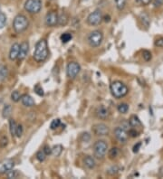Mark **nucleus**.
I'll list each match as a JSON object with an SVG mask.
<instances>
[{
	"mask_svg": "<svg viewBox=\"0 0 163 179\" xmlns=\"http://www.w3.org/2000/svg\"><path fill=\"white\" fill-rule=\"evenodd\" d=\"M48 46L46 40L42 39L38 41L36 44L34 51V59L37 62H42L47 59L48 57Z\"/></svg>",
	"mask_w": 163,
	"mask_h": 179,
	"instance_id": "1",
	"label": "nucleus"
},
{
	"mask_svg": "<svg viewBox=\"0 0 163 179\" xmlns=\"http://www.w3.org/2000/svg\"><path fill=\"white\" fill-rule=\"evenodd\" d=\"M111 91H112V94L116 98V99H121L122 97H124L125 95H127L129 90H128V87L122 82L120 80H115L113 81L111 86Z\"/></svg>",
	"mask_w": 163,
	"mask_h": 179,
	"instance_id": "2",
	"label": "nucleus"
},
{
	"mask_svg": "<svg viewBox=\"0 0 163 179\" xmlns=\"http://www.w3.org/2000/svg\"><path fill=\"white\" fill-rule=\"evenodd\" d=\"M29 25V21L27 17L24 15H17L13 21V28L16 33L20 34L22 32L25 31Z\"/></svg>",
	"mask_w": 163,
	"mask_h": 179,
	"instance_id": "3",
	"label": "nucleus"
},
{
	"mask_svg": "<svg viewBox=\"0 0 163 179\" xmlns=\"http://www.w3.org/2000/svg\"><path fill=\"white\" fill-rule=\"evenodd\" d=\"M108 151V145L104 140H97L93 145V155L97 159H103Z\"/></svg>",
	"mask_w": 163,
	"mask_h": 179,
	"instance_id": "4",
	"label": "nucleus"
},
{
	"mask_svg": "<svg viewBox=\"0 0 163 179\" xmlns=\"http://www.w3.org/2000/svg\"><path fill=\"white\" fill-rule=\"evenodd\" d=\"M102 39H103V35L102 33L99 30H94L92 33H90V35H88V43L90 44V46L92 47H98L101 45Z\"/></svg>",
	"mask_w": 163,
	"mask_h": 179,
	"instance_id": "5",
	"label": "nucleus"
},
{
	"mask_svg": "<svg viewBox=\"0 0 163 179\" xmlns=\"http://www.w3.org/2000/svg\"><path fill=\"white\" fill-rule=\"evenodd\" d=\"M25 9L30 14H37L42 9L41 0H26L24 5Z\"/></svg>",
	"mask_w": 163,
	"mask_h": 179,
	"instance_id": "6",
	"label": "nucleus"
},
{
	"mask_svg": "<svg viewBox=\"0 0 163 179\" xmlns=\"http://www.w3.org/2000/svg\"><path fill=\"white\" fill-rule=\"evenodd\" d=\"M81 71V66L78 62H71L67 64L66 67V73L67 76L71 79H74L80 73Z\"/></svg>",
	"mask_w": 163,
	"mask_h": 179,
	"instance_id": "7",
	"label": "nucleus"
},
{
	"mask_svg": "<svg viewBox=\"0 0 163 179\" xmlns=\"http://www.w3.org/2000/svg\"><path fill=\"white\" fill-rule=\"evenodd\" d=\"M102 21V11L100 9H96L94 10L93 13H91L88 17H87V23L90 25H98L100 24V23Z\"/></svg>",
	"mask_w": 163,
	"mask_h": 179,
	"instance_id": "8",
	"label": "nucleus"
},
{
	"mask_svg": "<svg viewBox=\"0 0 163 179\" xmlns=\"http://www.w3.org/2000/svg\"><path fill=\"white\" fill-rule=\"evenodd\" d=\"M93 133L95 136H106L109 134V128L103 124V123H98L92 127Z\"/></svg>",
	"mask_w": 163,
	"mask_h": 179,
	"instance_id": "9",
	"label": "nucleus"
},
{
	"mask_svg": "<svg viewBox=\"0 0 163 179\" xmlns=\"http://www.w3.org/2000/svg\"><path fill=\"white\" fill-rule=\"evenodd\" d=\"M57 21H58V15L56 12H49L44 18V23L47 26L49 27H54L57 24Z\"/></svg>",
	"mask_w": 163,
	"mask_h": 179,
	"instance_id": "10",
	"label": "nucleus"
},
{
	"mask_svg": "<svg viewBox=\"0 0 163 179\" xmlns=\"http://www.w3.org/2000/svg\"><path fill=\"white\" fill-rule=\"evenodd\" d=\"M114 135H115V138L121 143H125L129 138L128 132L126 131V129H124L122 127H117L114 129Z\"/></svg>",
	"mask_w": 163,
	"mask_h": 179,
	"instance_id": "11",
	"label": "nucleus"
},
{
	"mask_svg": "<svg viewBox=\"0 0 163 179\" xmlns=\"http://www.w3.org/2000/svg\"><path fill=\"white\" fill-rule=\"evenodd\" d=\"M28 52H29V43H28V42H23L20 44L19 54H18L17 59L20 60V61L25 59L26 57Z\"/></svg>",
	"mask_w": 163,
	"mask_h": 179,
	"instance_id": "12",
	"label": "nucleus"
},
{
	"mask_svg": "<svg viewBox=\"0 0 163 179\" xmlns=\"http://www.w3.org/2000/svg\"><path fill=\"white\" fill-rule=\"evenodd\" d=\"M19 49H20V44L18 43H14L9 51V59L11 61H15L17 59L18 54H19Z\"/></svg>",
	"mask_w": 163,
	"mask_h": 179,
	"instance_id": "13",
	"label": "nucleus"
},
{
	"mask_svg": "<svg viewBox=\"0 0 163 179\" xmlns=\"http://www.w3.org/2000/svg\"><path fill=\"white\" fill-rule=\"evenodd\" d=\"M95 114H96V116H97L99 119H105L108 117V115H109V110H108V109H107L105 106L101 105V106H99V107L96 109Z\"/></svg>",
	"mask_w": 163,
	"mask_h": 179,
	"instance_id": "14",
	"label": "nucleus"
},
{
	"mask_svg": "<svg viewBox=\"0 0 163 179\" xmlns=\"http://www.w3.org/2000/svg\"><path fill=\"white\" fill-rule=\"evenodd\" d=\"M21 101H22L23 105L25 106V107H33V106H35V100L28 94L22 95L21 96Z\"/></svg>",
	"mask_w": 163,
	"mask_h": 179,
	"instance_id": "15",
	"label": "nucleus"
},
{
	"mask_svg": "<svg viewBox=\"0 0 163 179\" xmlns=\"http://www.w3.org/2000/svg\"><path fill=\"white\" fill-rule=\"evenodd\" d=\"M15 166V162L12 161V160H9L7 162H6L0 168V174H6L8 171L12 170Z\"/></svg>",
	"mask_w": 163,
	"mask_h": 179,
	"instance_id": "16",
	"label": "nucleus"
},
{
	"mask_svg": "<svg viewBox=\"0 0 163 179\" xmlns=\"http://www.w3.org/2000/svg\"><path fill=\"white\" fill-rule=\"evenodd\" d=\"M83 163L85 165V166L89 169H93L96 166V162H95V159L93 158V157L91 156H86L84 159H83Z\"/></svg>",
	"mask_w": 163,
	"mask_h": 179,
	"instance_id": "17",
	"label": "nucleus"
},
{
	"mask_svg": "<svg viewBox=\"0 0 163 179\" xmlns=\"http://www.w3.org/2000/svg\"><path fill=\"white\" fill-rule=\"evenodd\" d=\"M129 124H130L131 127H133V128H138V127H141L142 126L141 120H140V119L137 116H135V115L131 116V119H129Z\"/></svg>",
	"mask_w": 163,
	"mask_h": 179,
	"instance_id": "18",
	"label": "nucleus"
},
{
	"mask_svg": "<svg viewBox=\"0 0 163 179\" xmlns=\"http://www.w3.org/2000/svg\"><path fill=\"white\" fill-rule=\"evenodd\" d=\"M68 17L65 13H62L61 15L58 16V21H57V24L60 25V26H64L67 24L68 23Z\"/></svg>",
	"mask_w": 163,
	"mask_h": 179,
	"instance_id": "19",
	"label": "nucleus"
},
{
	"mask_svg": "<svg viewBox=\"0 0 163 179\" xmlns=\"http://www.w3.org/2000/svg\"><path fill=\"white\" fill-rule=\"evenodd\" d=\"M12 113V107L9 105V104H6L5 105L4 109H3V111H2V116L4 119H8L10 117Z\"/></svg>",
	"mask_w": 163,
	"mask_h": 179,
	"instance_id": "20",
	"label": "nucleus"
},
{
	"mask_svg": "<svg viewBox=\"0 0 163 179\" xmlns=\"http://www.w3.org/2000/svg\"><path fill=\"white\" fill-rule=\"evenodd\" d=\"M63 152V146L62 145H55L52 147V154L55 157H59Z\"/></svg>",
	"mask_w": 163,
	"mask_h": 179,
	"instance_id": "21",
	"label": "nucleus"
},
{
	"mask_svg": "<svg viewBox=\"0 0 163 179\" xmlns=\"http://www.w3.org/2000/svg\"><path fill=\"white\" fill-rule=\"evenodd\" d=\"M119 155V148L117 147H112L108 151V157L110 159L116 158Z\"/></svg>",
	"mask_w": 163,
	"mask_h": 179,
	"instance_id": "22",
	"label": "nucleus"
},
{
	"mask_svg": "<svg viewBox=\"0 0 163 179\" xmlns=\"http://www.w3.org/2000/svg\"><path fill=\"white\" fill-rule=\"evenodd\" d=\"M17 123L13 119L9 120V129H10V133L13 137H16V130H17Z\"/></svg>",
	"mask_w": 163,
	"mask_h": 179,
	"instance_id": "23",
	"label": "nucleus"
},
{
	"mask_svg": "<svg viewBox=\"0 0 163 179\" xmlns=\"http://www.w3.org/2000/svg\"><path fill=\"white\" fill-rule=\"evenodd\" d=\"M117 110L120 113L122 114H125L127 113V111L129 110V105L126 104V103H122V104H119L118 107H117Z\"/></svg>",
	"mask_w": 163,
	"mask_h": 179,
	"instance_id": "24",
	"label": "nucleus"
},
{
	"mask_svg": "<svg viewBox=\"0 0 163 179\" xmlns=\"http://www.w3.org/2000/svg\"><path fill=\"white\" fill-rule=\"evenodd\" d=\"M8 71L6 66H0V80H5L7 77Z\"/></svg>",
	"mask_w": 163,
	"mask_h": 179,
	"instance_id": "25",
	"label": "nucleus"
},
{
	"mask_svg": "<svg viewBox=\"0 0 163 179\" xmlns=\"http://www.w3.org/2000/svg\"><path fill=\"white\" fill-rule=\"evenodd\" d=\"M21 96L22 95H21L20 92L18 91H14L11 93V99H12L13 101H15V102H18L21 99Z\"/></svg>",
	"mask_w": 163,
	"mask_h": 179,
	"instance_id": "26",
	"label": "nucleus"
},
{
	"mask_svg": "<svg viewBox=\"0 0 163 179\" xmlns=\"http://www.w3.org/2000/svg\"><path fill=\"white\" fill-rule=\"evenodd\" d=\"M73 38V35L70 34V33H64L61 35V41L63 43H68L69 41H71Z\"/></svg>",
	"mask_w": 163,
	"mask_h": 179,
	"instance_id": "27",
	"label": "nucleus"
},
{
	"mask_svg": "<svg viewBox=\"0 0 163 179\" xmlns=\"http://www.w3.org/2000/svg\"><path fill=\"white\" fill-rule=\"evenodd\" d=\"M141 19H142L143 25H145L146 27H149V24H150V17H149V16L147 14H145V13H142L141 15Z\"/></svg>",
	"mask_w": 163,
	"mask_h": 179,
	"instance_id": "28",
	"label": "nucleus"
},
{
	"mask_svg": "<svg viewBox=\"0 0 163 179\" xmlns=\"http://www.w3.org/2000/svg\"><path fill=\"white\" fill-rule=\"evenodd\" d=\"M115 1V5L117 6V8L119 10H122L124 9L125 6H126V2L127 0H114Z\"/></svg>",
	"mask_w": 163,
	"mask_h": 179,
	"instance_id": "29",
	"label": "nucleus"
},
{
	"mask_svg": "<svg viewBox=\"0 0 163 179\" xmlns=\"http://www.w3.org/2000/svg\"><path fill=\"white\" fill-rule=\"evenodd\" d=\"M60 125H61V120L59 119H55L51 122L50 128H51V129H56L57 128H59Z\"/></svg>",
	"mask_w": 163,
	"mask_h": 179,
	"instance_id": "30",
	"label": "nucleus"
},
{
	"mask_svg": "<svg viewBox=\"0 0 163 179\" xmlns=\"http://www.w3.org/2000/svg\"><path fill=\"white\" fill-rule=\"evenodd\" d=\"M18 172L17 170H10L6 173V176H7V178L9 179H13V178H17L18 177Z\"/></svg>",
	"mask_w": 163,
	"mask_h": 179,
	"instance_id": "31",
	"label": "nucleus"
},
{
	"mask_svg": "<svg viewBox=\"0 0 163 179\" xmlns=\"http://www.w3.org/2000/svg\"><path fill=\"white\" fill-rule=\"evenodd\" d=\"M7 144H8V139H7V137L6 135L2 136L1 139H0V147L1 148H4V147H6L7 146Z\"/></svg>",
	"mask_w": 163,
	"mask_h": 179,
	"instance_id": "32",
	"label": "nucleus"
},
{
	"mask_svg": "<svg viewBox=\"0 0 163 179\" xmlns=\"http://www.w3.org/2000/svg\"><path fill=\"white\" fill-rule=\"evenodd\" d=\"M36 159L39 161V162H44V160H45V158H46V155L44 154V152L43 151V150H41V151H38L37 153H36Z\"/></svg>",
	"mask_w": 163,
	"mask_h": 179,
	"instance_id": "33",
	"label": "nucleus"
},
{
	"mask_svg": "<svg viewBox=\"0 0 163 179\" xmlns=\"http://www.w3.org/2000/svg\"><path fill=\"white\" fill-rule=\"evenodd\" d=\"M6 16L4 13H0V29L6 25Z\"/></svg>",
	"mask_w": 163,
	"mask_h": 179,
	"instance_id": "34",
	"label": "nucleus"
},
{
	"mask_svg": "<svg viewBox=\"0 0 163 179\" xmlns=\"http://www.w3.org/2000/svg\"><path fill=\"white\" fill-rule=\"evenodd\" d=\"M34 89H35V91H36V93L37 95H39V96H44V90H43V88L41 87L40 84H36V85L34 87Z\"/></svg>",
	"mask_w": 163,
	"mask_h": 179,
	"instance_id": "35",
	"label": "nucleus"
},
{
	"mask_svg": "<svg viewBox=\"0 0 163 179\" xmlns=\"http://www.w3.org/2000/svg\"><path fill=\"white\" fill-rule=\"evenodd\" d=\"M91 139V135L88 132H83L81 134V140L82 142H88Z\"/></svg>",
	"mask_w": 163,
	"mask_h": 179,
	"instance_id": "36",
	"label": "nucleus"
},
{
	"mask_svg": "<svg viewBox=\"0 0 163 179\" xmlns=\"http://www.w3.org/2000/svg\"><path fill=\"white\" fill-rule=\"evenodd\" d=\"M142 57L143 59L145 60V61H147V62L150 61V60H151V54H150V52H149V51H147V50L143 51Z\"/></svg>",
	"mask_w": 163,
	"mask_h": 179,
	"instance_id": "37",
	"label": "nucleus"
},
{
	"mask_svg": "<svg viewBox=\"0 0 163 179\" xmlns=\"http://www.w3.org/2000/svg\"><path fill=\"white\" fill-rule=\"evenodd\" d=\"M22 135H23V127H22V125H17V130H16V137L20 138Z\"/></svg>",
	"mask_w": 163,
	"mask_h": 179,
	"instance_id": "38",
	"label": "nucleus"
},
{
	"mask_svg": "<svg viewBox=\"0 0 163 179\" xmlns=\"http://www.w3.org/2000/svg\"><path fill=\"white\" fill-rule=\"evenodd\" d=\"M43 151L44 152V154H45L46 156H49V155H51V154H52V148H51L49 146H47V145L44 147Z\"/></svg>",
	"mask_w": 163,
	"mask_h": 179,
	"instance_id": "39",
	"label": "nucleus"
},
{
	"mask_svg": "<svg viewBox=\"0 0 163 179\" xmlns=\"http://www.w3.org/2000/svg\"><path fill=\"white\" fill-rule=\"evenodd\" d=\"M128 135L131 138H136L138 136V132L136 131V129H130L128 132Z\"/></svg>",
	"mask_w": 163,
	"mask_h": 179,
	"instance_id": "40",
	"label": "nucleus"
},
{
	"mask_svg": "<svg viewBox=\"0 0 163 179\" xmlns=\"http://www.w3.org/2000/svg\"><path fill=\"white\" fill-rule=\"evenodd\" d=\"M154 43H155V45L158 46V47H163V37H161V38L156 40Z\"/></svg>",
	"mask_w": 163,
	"mask_h": 179,
	"instance_id": "41",
	"label": "nucleus"
},
{
	"mask_svg": "<svg viewBox=\"0 0 163 179\" xmlns=\"http://www.w3.org/2000/svg\"><path fill=\"white\" fill-rule=\"evenodd\" d=\"M153 5L155 7L161 6L163 5V0H153Z\"/></svg>",
	"mask_w": 163,
	"mask_h": 179,
	"instance_id": "42",
	"label": "nucleus"
},
{
	"mask_svg": "<svg viewBox=\"0 0 163 179\" xmlns=\"http://www.w3.org/2000/svg\"><path fill=\"white\" fill-rule=\"evenodd\" d=\"M141 147H142V143H141V142L137 143V144L133 147V152H134V153H138L139 150H140V148H141Z\"/></svg>",
	"mask_w": 163,
	"mask_h": 179,
	"instance_id": "43",
	"label": "nucleus"
},
{
	"mask_svg": "<svg viewBox=\"0 0 163 179\" xmlns=\"http://www.w3.org/2000/svg\"><path fill=\"white\" fill-rule=\"evenodd\" d=\"M110 171H112V172L110 173V175H114V174H116V173L119 171V168H118L117 166H112V167L108 170V172H110Z\"/></svg>",
	"mask_w": 163,
	"mask_h": 179,
	"instance_id": "44",
	"label": "nucleus"
},
{
	"mask_svg": "<svg viewBox=\"0 0 163 179\" xmlns=\"http://www.w3.org/2000/svg\"><path fill=\"white\" fill-rule=\"evenodd\" d=\"M139 1H140L141 4H142L143 6H147V5H149L152 0H139Z\"/></svg>",
	"mask_w": 163,
	"mask_h": 179,
	"instance_id": "45",
	"label": "nucleus"
},
{
	"mask_svg": "<svg viewBox=\"0 0 163 179\" xmlns=\"http://www.w3.org/2000/svg\"><path fill=\"white\" fill-rule=\"evenodd\" d=\"M102 19L104 20V22H106V23H109V22L111 21V17H110L109 15H106V16H104V17H102Z\"/></svg>",
	"mask_w": 163,
	"mask_h": 179,
	"instance_id": "46",
	"label": "nucleus"
}]
</instances>
